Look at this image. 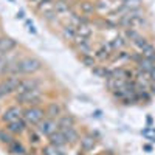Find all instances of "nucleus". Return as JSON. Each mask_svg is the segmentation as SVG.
<instances>
[{
	"mask_svg": "<svg viewBox=\"0 0 155 155\" xmlns=\"http://www.w3.org/2000/svg\"><path fill=\"white\" fill-rule=\"evenodd\" d=\"M14 138H16V137H14V135H11V134L8 132V129H6L3 124L0 126V144L6 147Z\"/></svg>",
	"mask_w": 155,
	"mask_h": 155,
	"instance_id": "393cba45",
	"label": "nucleus"
},
{
	"mask_svg": "<svg viewBox=\"0 0 155 155\" xmlns=\"http://www.w3.org/2000/svg\"><path fill=\"white\" fill-rule=\"evenodd\" d=\"M146 123H147V126H146V127H152V116H150V115L147 116V120H146Z\"/></svg>",
	"mask_w": 155,
	"mask_h": 155,
	"instance_id": "58836bf2",
	"label": "nucleus"
},
{
	"mask_svg": "<svg viewBox=\"0 0 155 155\" xmlns=\"http://www.w3.org/2000/svg\"><path fill=\"white\" fill-rule=\"evenodd\" d=\"M56 123H58V127L62 130V129L78 126V118H76L73 113H70V112H64V113L59 116V118L56 120Z\"/></svg>",
	"mask_w": 155,
	"mask_h": 155,
	"instance_id": "9b49d317",
	"label": "nucleus"
},
{
	"mask_svg": "<svg viewBox=\"0 0 155 155\" xmlns=\"http://www.w3.org/2000/svg\"><path fill=\"white\" fill-rule=\"evenodd\" d=\"M2 31H3V25H2V22H0V34H2Z\"/></svg>",
	"mask_w": 155,
	"mask_h": 155,
	"instance_id": "ea45409f",
	"label": "nucleus"
},
{
	"mask_svg": "<svg viewBox=\"0 0 155 155\" xmlns=\"http://www.w3.org/2000/svg\"><path fill=\"white\" fill-rule=\"evenodd\" d=\"M138 70H141V71H144V73H149L153 67H155V62H152V61H149V59H146V58H143L141 59L137 65H135Z\"/></svg>",
	"mask_w": 155,
	"mask_h": 155,
	"instance_id": "bb28decb",
	"label": "nucleus"
},
{
	"mask_svg": "<svg viewBox=\"0 0 155 155\" xmlns=\"http://www.w3.org/2000/svg\"><path fill=\"white\" fill-rule=\"evenodd\" d=\"M109 47L112 48V51H120V50H124L129 47V41L123 36V34H118V36H115L112 41L107 42Z\"/></svg>",
	"mask_w": 155,
	"mask_h": 155,
	"instance_id": "aec40b11",
	"label": "nucleus"
},
{
	"mask_svg": "<svg viewBox=\"0 0 155 155\" xmlns=\"http://www.w3.org/2000/svg\"><path fill=\"white\" fill-rule=\"evenodd\" d=\"M147 90L152 93V96H155V81H150L149 85H147Z\"/></svg>",
	"mask_w": 155,
	"mask_h": 155,
	"instance_id": "473e14b6",
	"label": "nucleus"
},
{
	"mask_svg": "<svg viewBox=\"0 0 155 155\" xmlns=\"http://www.w3.org/2000/svg\"><path fill=\"white\" fill-rule=\"evenodd\" d=\"M39 152H41V155H68L67 147H58L50 143H47L45 146H41Z\"/></svg>",
	"mask_w": 155,
	"mask_h": 155,
	"instance_id": "6ab92c4d",
	"label": "nucleus"
},
{
	"mask_svg": "<svg viewBox=\"0 0 155 155\" xmlns=\"http://www.w3.org/2000/svg\"><path fill=\"white\" fill-rule=\"evenodd\" d=\"M54 2H56V0H42L39 5L34 6V12H36V14H42V12L51 11L54 8Z\"/></svg>",
	"mask_w": 155,
	"mask_h": 155,
	"instance_id": "b1692460",
	"label": "nucleus"
},
{
	"mask_svg": "<svg viewBox=\"0 0 155 155\" xmlns=\"http://www.w3.org/2000/svg\"><path fill=\"white\" fill-rule=\"evenodd\" d=\"M39 19H41L42 22L48 23V25H53L54 22L59 20V16L56 14V11L54 9H51V11H47V12H42V14H39Z\"/></svg>",
	"mask_w": 155,
	"mask_h": 155,
	"instance_id": "a878e982",
	"label": "nucleus"
},
{
	"mask_svg": "<svg viewBox=\"0 0 155 155\" xmlns=\"http://www.w3.org/2000/svg\"><path fill=\"white\" fill-rule=\"evenodd\" d=\"M71 2H74V3H78V2H81V0H71Z\"/></svg>",
	"mask_w": 155,
	"mask_h": 155,
	"instance_id": "79ce46f5",
	"label": "nucleus"
},
{
	"mask_svg": "<svg viewBox=\"0 0 155 155\" xmlns=\"http://www.w3.org/2000/svg\"><path fill=\"white\" fill-rule=\"evenodd\" d=\"M120 2H121V0H120Z\"/></svg>",
	"mask_w": 155,
	"mask_h": 155,
	"instance_id": "c03bdc74",
	"label": "nucleus"
},
{
	"mask_svg": "<svg viewBox=\"0 0 155 155\" xmlns=\"http://www.w3.org/2000/svg\"><path fill=\"white\" fill-rule=\"evenodd\" d=\"M121 34L129 41V44H130L132 41H135V39L141 34V31H138V30H135V28H124Z\"/></svg>",
	"mask_w": 155,
	"mask_h": 155,
	"instance_id": "c85d7f7f",
	"label": "nucleus"
},
{
	"mask_svg": "<svg viewBox=\"0 0 155 155\" xmlns=\"http://www.w3.org/2000/svg\"><path fill=\"white\" fill-rule=\"evenodd\" d=\"M22 76H3L0 78V101H3L16 93Z\"/></svg>",
	"mask_w": 155,
	"mask_h": 155,
	"instance_id": "7ed1b4c3",
	"label": "nucleus"
},
{
	"mask_svg": "<svg viewBox=\"0 0 155 155\" xmlns=\"http://www.w3.org/2000/svg\"><path fill=\"white\" fill-rule=\"evenodd\" d=\"M79 58V61L84 64L85 67H88L90 70H92L93 67H96L98 65V61L95 59V56L93 54H84V56H78Z\"/></svg>",
	"mask_w": 155,
	"mask_h": 155,
	"instance_id": "cd10ccee",
	"label": "nucleus"
},
{
	"mask_svg": "<svg viewBox=\"0 0 155 155\" xmlns=\"http://www.w3.org/2000/svg\"><path fill=\"white\" fill-rule=\"evenodd\" d=\"M42 87H44V79L42 78H39V76H22L20 82H19V87H17L14 95L25 93V92H30V90H36V88H42Z\"/></svg>",
	"mask_w": 155,
	"mask_h": 155,
	"instance_id": "20e7f679",
	"label": "nucleus"
},
{
	"mask_svg": "<svg viewBox=\"0 0 155 155\" xmlns=\"http://www.w3.org/2000/svg\"><path fill=\"white\" fill-rule=\"evenodd\" d=\"M44 118H45V109H44V106H28V107H23L22 120L28 124V127H36Z\"/></svg>",
	"mask_w": 155,
	"mask_h": 155,
	"instance_id": "f03ea898",
	"label": "nucleus"
},
{
	"mask_svg": "<svg viewBox=\"0 0 155 155\" xmlns=\"http://www.w3.org/2000/svg\"><path fill=\"white\" fill-rule=\"evenodd\" d=\"M143 3H144L143 0H121V6L124 8L126 12L143 8Z\"/></svg>",
	"mask_w": 155,
	"mask_h": 155,
	"instance_id": "5701e85b",
	"label": "nucleus"
},
{
	"mask_svg": "<svg viewBox=\"0 0 155 155\" xmlns=\"http://www.w3.org/2000/svg\"><path fill=\"white\" fill-rule=\"evenodd\" d=\"M152 144H149V143H146V144H143V150H146V152H152Z\"/></svg>",
	"mask_w": 155,
	"mask_h": 155,
	"instance_id": "c9c22d12",
	"label": "nucleus"
},
{
	"mask_svg": "<svg viewBox=\"0 0 155 155\" xmlns=\"http://www.w3.org/2000/svg\"><path fill=\"white\" fill-rule=\"evenodd\" d=\"M76 30H78V27H74V25H71V23H64L62 27H61V31H59V34H61V37L64 39L65 42H71L73 39L78 36V33H76Z\"/></svg>",
	"mask_w": 155,
	"mask_h": 155,
	"instance_id": "f3484780",
	"label": "nucleus"
},
{
	"mask_svg": "<svg viewBox=\"0 0 155 155\" xmlns=\"http://www.w3.org/2000/svg\"><path fill=\"white\" fill-rule=\"evenodd\" d=\"M99 143V134L98 132H84L81 134V140H79V152H84V153H88L92 152Z\"/></svg>",
	"mask_w": 155,
	"mask_h": 155,
	"instance_id": "39448f33",
	"label": "nucleus"
},
{
	"mask_svg": "<svg viewBox=\"0 0 155 155\" xmlns=\"http://www.w3.org/2000/svg\"><path fill=\"white\" fill-rule=\"evenodd\" d=\"M0 115H2V109H0Z\"/></svg>",
	"mask_w": 155,
	"mask_h": 155,
	"instance_id": "37998d69",
	"label": "nucleus"
},
{
	"mask_svg": "<svg viewBox=\"0 0 155 155\" xmlns=\"http://www.w3.org/2000/svg\"><path fill=\"white\" fill-rule=\"evenodd\" d=\"M149 78H150V81H155V67L149 71Z\"/></svg>",
	"mask_w": 155,
	"mask_h": 155,
	"instance_id": "4c0bfd02",
	"label": "nucleus"
},
{
	"mask_svg": "<svg viewBox=\"0 0 155 155\" xmlns=\"http://www.w3.org/2000/svg\"><path fill=\"white\" fill-rule=\"evenodd\" d=\"M92 116H93V118H96V120H101V118H102V112H101L99 109H96V110L92 113Z\"/></svg>",
	"mask_w": 155,
	"mask_h": 155,
	"instance_id": "f704fd0d",
	"label": "nucleus"
},
{
	"mask_svg": "<svg viewBox=\"0 0 155 155\" xmlns=\"http://www.w3.org/2000/svg\"><path fill=\"white\" fill-rule=\"evenodd\" d=\"M20 47L19 41L9 34H0V56H6Z\"/></svg>",
	"mask_w": 155,
	"mask_h": 155,
	"instance_id": "0eeeda50",
	"label": "nucleus"
},
{
	"mask_svg": "<svg viewBox=\"0 0 155 155\" xmlns=\"http://www.w3.org/2000/svg\"><path fill=\"white\" fill-rule=\"evenodd\" d=\"M27 150L28 149H27V146H25V143H23L20 138H17V137L6 146V152L9 155H23Z\"/></svg>",
	"mask_w": 155,
	"mask_h": 155,
	"instance_id": "dca6fc26",
	"label": "nucleus"
},
{
	"mask_svg": "<svg viewBox=\"0 0 155 155\" xmlns=\"http://www.w3.org/2000/svg\"><path fill=\"white\" fill-rule=\"evenodd\" d=\"M0 58H2V56H0Z\"/></svg>",
	"mask_w": 155,
	"mask_h": 155,
	"instance_id": "a18cd8bd",
	"label": "nucleus"
},
{
	"mask_svg": "<svg viewBox=\"0 0 155 155\" xmlns=\"http://www.w3.org/2000/svg\"><path fill=\"white\" fill-rule=\"evenodd\" d=\"M25 135H27L30 147H41L42 146L44 137L36 130V127H28V130H27V134H25Z\"/></svg>",
	"mask_w": 155,
	"mask_h": 155,
	"instance_id": "a211bd4d",
	"label": "nucleus"
},
{
	"mask_svg": "<svg viewBox=\"0 0 155 155\" xmlns=\"http://www.w3.org/2000/svg\"><path fill=\"white\" fill-rule=\"evenodd\" d=\"M47 143L53 144V146H58V147H68L67 138H65V135H64V132L61 130V129H58V130H54L51 135L47 137Z\"/></svg>",
	"mask_w": 155,
	"mask_h": 155,
	"instance_id": "ddd939ff",
	"label": "nucleus"
},
{
	"mask_svg": "<svg viewBox=\"0 0 155 155\" xmlns=\"http://www.w3.org/2000/svg\"><path fill=\"white\" fill-rule=\"evenodd\" d=\"M23 23L27 25V30H28V33H30V34L37 36V30H36V27L33 25V22H31L30 19H25V20H23Z\"/></svg>",
	"mask_w": 155,
	"mask_h": 155,
	"instance_id": "7c9ffc66",
	"label": "nucleus"
},
{
	"mask_svg": "<svg viewBox=\"0 0 155 155\" xmlns=\"http://www.w3.org/2000/svg\"><path fill=\"white\" fill-rule=\"evenodd\" d=\"M141 54H143V58H146V59L155 62V45L150 44L147 48H144L143 51H141Z\"/></svg>",
	"mask_w": 155,
	"mask_h": 155,
	"instance_id": "c756f323",
	"label": "nucleus"
},
{
	"mask_svg": "<svg viewBox=\"0 0 155 155\" xmlns=\"http://www.w3.org/2000/svg\"><path fill=\"white\" fill-rule=\"evenodd\" d=\"M76 9L84 16H95L96 14V5L95 0H81V2L76 3Z\"/></svg>",
	"mask_w": 155,
	"mask_h": 155,
	"instance_id": "f8f14e48",
	"label": "nucleus"
},
{
	"mask_svg": "<svg viewBox=\"0 0 155 155\" xmlns=\"http://www.w3.org/2000/svg\"><path fill=\"white\" fill-rule=\"evenodd\" d=\"M76 33H78V36H82L85 39H92L93 33H95V28H93L92 23H84V25H79V27H78Z\"/></svg>",
	"mask_w": 155,
	"mask_h": 155,
	"instance_id": "4be33fe9",
	"label": "nucleus"
},
{
	"mask_svg": "<svg viewBox=\"0 0 155 155\" xmlns=\"http://www.w3.org/2000/svg\"><path fill=\"white\" fill-rule=\"evenodd\" d=\"M64 135L67 138V143H68V147H73V146H78L79 144V140H81V132L78 130V127H67V129H62Z\"/></svg>",
	"mask_w": 155,
	"mask_h": 155,
	"instance_id": "2eb2a0df",
	"label": "nucleus"
},
{
	"mask_svg": "<svg viewBox=\"0 0 155 155\" xmlns=\"http://www.w3.org/2000/svg\"><path fill=\"white\" fill-rule=\"evenodd\" d=\"M58 129H59V127H58L56 120H53V118H47V116H45V118L36 126V130L41 134L44 138H47L48 135H51L54 130H58Z\"/></svg>",
	"mask_w": 155,
	"mask_h": 155,
	"instance_id": "1a4fd4ad",
	"label": "nucleus"
},
{
	"mask_svg": "<svg viewBox=\"0 0 155 155\" xmlns=\"http://www.w3.org/2000/svg\"><path fill=\"white\" fill-rule=\"evenodd\" d=\"M5 127L8 129V132H9L11 135H14V137H17V138L23 137L25 134H27V130H28V124L25 123L22 118H20V120H16V121H12V123L5 124Z\"/></svg>",
	"mask_w": 155,
	"mask_h": 155,
	"instance_id": "9d476101",
	"label": "nucleus"
},
{
	"mask_svg": "<svg viewBox=\"0 0 155 155\" xmlns=\"http://www.w3.org/2000/svg\"><path fill=\"white\" fill-rule=\"evenodd\" d=\"M8 2H9V3H16V0H8Z\"/></svg>",
	"mask_w": 155,
	"mask_h": 155,
	"instance_id": "a19ab883",
	"label": "nucleus"
},
{
	"mask_svg": "<svg viewBox=\"0 0 155 155\" xmlns=\"http://www.w3.org/2000/svg\"><path fill=\"white\" fill-rule=\"evenodd\" d=\"M16 19H19V20H25L27 19V12H25V9H19L17 12H16Z\"/></svg>",
	"mask_w": 155,
	"mask_h": 155,
	"instance_id": "2f4dec72",
	"label": "nucleus"
},
{
	"mask_svg": "<svg viewBox=\"0 0 155 155\" xmlns=\"http://www.w3.org/2000/svg\"><path fill=\"white\" fill-rule=\"evenodd\" d=\"M44 109H45L47 118H53V120H58L59 116L65 112V107H64V104L59 99H48L44 104Z\"/></svg>",
	"mask_w": 155,
	"mask_h": 155,
	"instance_id": "6e6552de",
	"label": "nucleus"
},
{
	"mask_svg": "<svg viewBox=\"0 0 155 155\" xmlns=\"http://www.w3.org/2000/svg\"><path fill=\"white\" fill-rule=\"evenodd\" d=\"M27 2H28L30 5H33V8H34L36 5H39V3H41V2H42V0H27Z\"/></svg>",
	"mask_w": 155,
	"mask_h": 155,
	"instance_id": "e433bc0d",
	"label": "nucleus"
},
{
	"mask_svg": "<svg viewBox=\"0 0 155 155\" xmlns=\"http://www.w3.org/2000/svg\"><path fill=\"white\" fill-rule=\"evenodd\" d=\"M22 113H23V107L14 102V104H11V106H8L6 109L2 110V115H0V123L5 126L8 123L20 120L22 118Z\"/></svg>",
	"mask_w": 155,
	"mask_h": 155,
	"instance_id": "423d86ee",
	"label": "nucleus"
},
{
	"mask_svg": "<svg viewBox=\"0 0 155 155\" xmlns=\"http://www.w3.org/2000/svg\"><path fill=\"white\" fill-rule=\"evenodd\" d=\"M112 54H113V51H112V48L109 47V44H102L99 48H96V50L93 51V56H95V59L98 61V64H99V62H110Z\"/></svg>",
	"mask_w": 155,
	"mask_h": 155,
	"instance_id": "4468645a",
	"label": "nucleus"
},
{
	"mask_svg": "<svg viewBox=\"0 0 155 155\" xmlns=\"http://www.w3.org/2000/svg\"><path fill=\"white\" fill-rule=\"evenodd\" d=\"M14 102L22 107H28V106H44V102H47V92L44 88H36L30 90L25 93H17L12 96Z\"/></svg>",
	"mask_w": 155,
	"mask_h": 155,
	"instance_id": "f257e3e1",
	"label": "nucleus"
},
{
	"mask_svg": "<svg viewBox=\"0 0 155 155\" xmlns=\"http://www.w3.org/2000/svg\"><path fill=\"white\" fill-rule=\"evenodd\" d=\"M130 44H132V45H134L138 51H143V50H144V48H147L152 42L149 41V37H147V36H144L143 33H141V34H140V36L135 39V41H132Z\"/></svg>",
	"mask_w": 155,
	"mask_h": 155,
	"instance_id": "412c9836",
	"label": "nucleus"
},
{
	"mask_svg": "<svg viewBox=\"0 0 155 155\" xmlns=\"http://www.w3.org/2000/svg\"><path fill=\"white\" fill-rule=\"evenodd\" d=\"M23 155H41V152H37L36 150V147H30L27 152H25Z\"/></svg>",
	"mask_w": 155,
	"mask_h": 155,
	"instance_id": "72a5a7b5",
	"label": "nucleus"
}]
</instances>
